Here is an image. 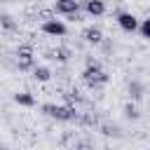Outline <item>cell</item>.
Here are the masks:
<instances>
[{
	"mask_svg": "<svg viewBox=\"0 0 150 150\" xmlns=\"http://www.w3.org/2000/svg\"><path fill=\"white\" fill-rule=\"evenodd\" d=\"M42 112L49 115V117H54V120H61V122H70V120L77 117L75 105H54V103H47V105H42Z\"/></svg>",
	"mask_w": 150,
	"mask_h": 150,
	"instance_id": "1",
	"label": "cell"
},
{
	"mask_svg": "<svg viewBox=\"0 0 150 150\" xmlns=\"http://www.w3.org/2000/svg\"><path fill=\"white\" fill-rule=\"evenodd\" d=\"M117 23H120V28L127 30V33H134V30L138 28V19H136L134 14H129V12H122V14L117 16Z\"/></svg>",
	"mask_w": 150,
	"mask_h": 150,
	"instance_id": "3",
	"label": "cell"
},
{
	"mask_svg": "<svg viewBox=\"0 0 150 150\" xmlns=\"http://www.w3.org/2000/svg\"><path fill=\"white\" fill-rule=\"evenodd\" d=\"M14 101H16L19 105H33V103H35V98H33L30 94H26V91L16 94V96H14Z\"/></svg>",
	"mask_w": 150,
	"mask_h": 150,
	"instance_id": "12",
	"label": "cell"
},
{
	"mask_svg": "<svg viewBox=\"0 0 150 150\" xmlns=\"http://www.w3.org/2000/svg\"><path fill=\"white\" fill-rule=\"evenodd\" d=\"M124 115H127L129 120H136V117H138V108H136L134 103H127V105H124Z\"/></svg>",
	"mask_w": 150,
	"mask_h": 150,
	"instance_id": "15",
	"label": "cell"
},
{
	"mask_svg": "<svg viewBox=\"0 0 150 150\" xmlns=\"http://www.w3.org/2000/svg\"><path fill=\"white\" fill-rule=\"evenodd\" d=\"M82 80L94 89V87H98V84H105V82H108V75L98 68V63H87V68H84V73H82Z\"/></svg>",
	"mask_w": 150,
	"mask_h": 150,
	"instance_id": "2",
	"label": "cell"
},
{
	"mask_svg": "<svg viewBox=\"0 0 150 150\" xmlns=\"http://www.w3.org/2000/svg\"><path fill=\"white\" fill-rule=\"evenodd\" d=\"M42 33L47 35H66V26L61 21H54V19H47L42 23Z\"/></svg>",
	"mask_w": 150,
	"mask_h": 150,
	"instance_id": "5",
	"label": "cell"
},
{
	"mask_svg": "<svg viewBox=\"0 0 150 150\" xmlns=\"http://www.w3.org/2000/svg\"><path fill=\"white\" fill-rule=\"evenodd\" d=\"M63 98H66V103H68V105H75V103H80V101H82V96H80V91H77V89L66 91V94H63Z\"/></svg>",
	"mask_w": 150,
	"mask_h": 150,
	"instance_id": "10",
	"label": "cell"
},
{
	"mask_svg": "<svg viewBox=\"0 0 150 150\" xmlns=\"http://www.w3.org/2000/svg\"><path fill=\"white\" fill-rule=\"evenodd\" d=\"M40 16L47 21V19H52V12H49V9H45V12H40Z\"/></svg>",
	"mask_w": 150,
	"mask_h": 150,
	"instance_id": "18",
	"label": "cell"
},
{
	"mask_svg": "<svg viewBox=\"0 0 150 150\" xmlns=\"http://www.w3.org/2000/svg\"><path fill=\"white\" fill-rule=\"evenodd\" d=\"M33 75H35V80H40V82H47V80L52 77L49 68H42V66H40V68H35V73H33Z\"/></svg>",
	"mask_w": 150,
	"mask_h": 150,
	"instance_id": "13",
	"label": "cell"
},
{
	"mask_svg": "<svg viewBox=\"0 0 150 150\" xmlns=\"http://www.w3.org/2000/svg\"><path fill=\"white\" fill-rule=\"evenodd\" d=\"M82 38H84L87 42H91V45H98V42L103 40V33L91 26V28H84V30H82Z\"/></svg>",
	"mask_w": 150,
	"mask_h": 150,
	"instance_id": "6",
	"label": "cell"
},
{
	"mask_svg": "<svg viewBox=\"0 0 150 150\" xmlns=\"http://www.w3.org/2000/svg\"><path fill=\"white\" fill-rule=\"evenodd\" d=\"M84 7H87V12H89L91 16H101V14L105 12L103 0H87V2H84Z\"/></svg>",
	"mask_w": 150,
	"mask_h": 150,
	"instance_id": "7",
	"label": "cell"
},
{
	"mask_svg": "<svg viewBox=\"0 0 150 150\" xmlns=\"http://www.w3.org/2000/svg\"><path fill=\"white\" fill-rule=\"evenodd\" d=\"M47 59H56V61H68L70 59V52L66 49V47H56V49H52V52H47Z\"/></svg>",
	"mask_w": 150,
	"mask_h": 150,
	"instance_id": "8",
	"label": "cell"
},
{
	"mask_svg": "<svg viewBox=\"0 0 150 150\" xmlns=\"http://www.w3.org/2000/svg\"><path fill=\"white\" fill-rule=\"evenodd\" d=\"M16 63H19L21 70H26V68L33 66V52H30V47H19V52H16Z\"/></svg>",
	"mask_w": 150,
	"mask_h": 150,
	"instance_id": "4",
	"label": "cell"
},
{
	"mask_svg": "<svg viewBox=\"0 0 150 150\" xmlns=\"http://www.w3.org/2000/svg\"><path fill=\"white\" fill-rule=\"evenodd\" d=\"M129 94H131V98H141L143 96V84L141 82H131L129 84Z\"/></svg>",
	"mask_w": 150,
	"mask_h": 150,
	"instance_id": "14",
	"label": "cell"
},
{
	"mask_svg": "<svg viewBox=\"0 0 150 150\" xmlns=\"http://www.w3.org/2000/svg\"><path fill=\"white\" fill-rule=\"evenodd\" d=\"M103 134H105V136H117V134H120V129H117V127H108V124H105V127H103Z\"/></svg>",
	"mask_w": 150,
	"mask_h": 150,
	"instance_id": "17",
	"label": "cell"
},
{
	"mask_svg": "<svg viewBox=\"0 0 150 150\" xmlns=\"http://www.w3.org/2000/svg\"><path fill=\"white\" fill-rule=\"evenodd\" d=\"M73 9H77V0H59L56 2V12L59 14H68Z\"/></svg>",
	"mask_w": 150,
	"mask_h": 150,
	"instance_id": "9",
	"label": "cell"
},
{
	"mask_svg": "<svg viewBox=\"0 0 150 150\" xmlns=\"http://www.w3.org/2000/svg\"><path fill=\"white\" fill-rule=\"evenodd\" d=\"M0 26L5 30H16V23H14V19L9 14H0Z\"/></svg>",
	"mask_w": 150,
	"mask_h": 150,
	"instance_id": "11",
	"label": "cell"
},
{
	"mask_svg": "<svg viewBox=\"0 0 150 150\" xmlns=\"http://www.w3.org/2000/svg\"><path fill=\"white\" fill-rule=\"evenodd\" d=\"M141 35H143V38H150V21H148V19L141 23Z\"/></svg>",
	"mask_w": 150,
	"mask_h": 150,
	"instance_id": "16",
	"label": "cell"
}]
</instances>
